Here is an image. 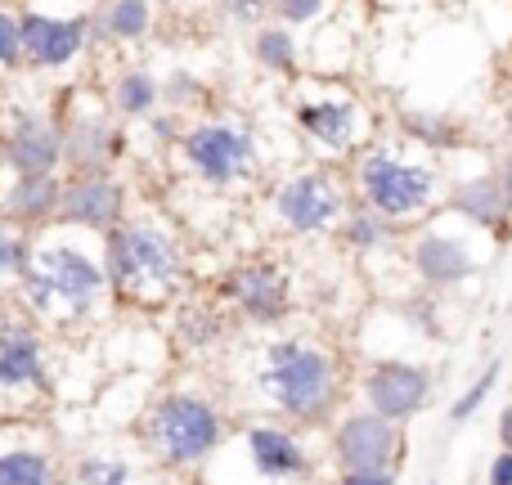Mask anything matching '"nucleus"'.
I'll use <instances>...</instances> for the list:
<instances>
[{
  "label": "nucleus",
  "mask_w": 512,
  "mask_h": 485,
  "mask_svg": "<svg viewBox=\"0 0 512 485\" xmlns=\"http://www.w3.org/2000/svg\"><path fill=\"white\" fill-rule=\"evenodd\" d=\"M14 292L27 315L50 319V324H81L99 315V306L113 292L104 265V234L68 230V225L36 230L32 265L14 283Z\"/></svg>",
  "instance_id": "1"
},
{
  "label": "nucleus",
  "mask_w": 512,
  "mask_h": 485,
  "mask_svg": "<svg viewBox=\"0 0 512 485\" xmlns=\"http://www.w3.org/2000/svg\"><path fill=\"white\" fill-rule=\"evenodd\" d=\"M252 387L274 418H283L288 427H306L337 405L342 364L333 346L315 337H270L252 360Z\"/></svg>",
  "instance_id": "2"
},
{
  "label": "nucleus",
  "mask_w": 512,
  "mask_h": 485,
  "mask_svg": "<svg viewBox=\"0 0 512 485\" xmlns=\"http://www.w3.org/2000/svg\"><path fill=\"white\" fill-rule=\"evenodd\" d=\"M104 265L113 297L126 306H167L189 283L185 247L153 216H131L104 234Z\"/></svg>",
  "instance_id": "3"
},
{
  "label": "nucleus",
  "mask_w": 512,
  "mask_h": 485,
  "mask_svg": "<svg viewBox=\"0 0 512 485\" xmlns=\"http://www.w3.org/2000/svg\"><path fill=\"white\" fill-rule=\"evenodd\" d=\"M225 436H230L225 414L207 396H194V391H167L140 418L144 450L153 454V463H162L171 472L212 463L225 450Z\"/></svg>",
  "instance_id": "4"
},
{
  "label": "nucleus",
  "mask_w": 512,
  "mask_h": 485,
  "mask_svg": "<svg viewBox=\"0 0 512 485\" xmlns=\"http://www.w3.org/2000/svg\"><path fill=\"white\" fill-rule=\"evenodd\" d=\"M355 189H360L364 207H373L391 225H400V221H418L423 212L436 207V198H441V171L423 153L369 149L360 158V167H355Z\"/></svg>",
  "instance_id": "5"
},
{
  "label": "nucleus",
  "mask_w": 512,
  "mask_h": 485,
  "mask_svg": "<svg viewBox=\"0 0 512 485\" xmlns=\"http://www.w3.org/2000/svg\"><path fill=\"white\" fill-rule=\"evenodd\" d=\"M180 158L185 167L203 180L207 189H239L256 180L261 171V144H256V131L243 117L216 113L194 122L185 135H180Z\"/></svg>",
  "instance_id": "6"
},
{
  "label": "nucleus",
  "mask_w": 512,
  "mask_h": 485,
  "mask_svg": "<svg viewBox=\"0 0 512 485\" xmlns=\"http://www.w3.org/2000/svg\"><path fill=\"white\" fill-rule=\"evenodd\" d=\"M495 243H499L495 234L450 216V221H436L418 234L414 247H409V265H414V274L427 288H459V283L477 279L486 270Z\"/></svg>",
  "instance_id": "7"
},
{
  "label": "nucleus",
  "mask_w": 512,
  "mask_h": 485,
  "mask_svg": "<svg viewBox=\"0 0 512 485\" xmlns=\"http://www.w3.org/2000/svg\"><path fill=\"white\" fill-rule=\"evenodd\" d=\"M346 189L337 185L333 171H297V176L279 180L274 189V221L288 234H324L346 221Z\"/></svg>",
  "instance_id": "8"
},
{
  "label": "nucleus",
  "mask_w": 512,
  "mask_h": 485,
  "mask_svg": "<svg viewBox=\"0 0 512 485\" xmlns=\"http://www.w3.org/2000/svg\"><path fill=\"white\" fill-rule=\"evenodd\" d=\"M400 454H405L400 423L373 414V409L346 414L333 432V459L342 472H396Z\"/></svg>",
  "instance_id": "9"
},
{
  "label": "nucleus",
  "mask_w": 512,
  "mask_h": 485,
  "mask_svg": "<svg viewBox=\"0 0 512 485\" xmlns=\"http://www.w3.org/2000/svg\"><path fill=\"white\" fill-rule=\"evenodd\" d=\"M234 454L248 463L256 485H297L310 477V450L292 427L283 423H252L234 441Z\"/></svg>",
  "instance_id": "10"
},
{
  "label": "nucleus",
  "mask_w": 512,
  "mask_h": 485,
  "mask_svg": "<svg viewBox=\"0 0 512 485\" xmlns=\"http://www.w3.org/2000/svg\"><path fill=\"white\" fill-rule=\"evenodd\" d=\"M68 162L63 149V126L50 113L14 108L5 126V167L9 176H54Z\"/></svg>",
  "instance_id": "11"
},
{
  "label": "nucleus",
  "mask_w": 512,
  "mask_h": 485,
  "mask_svg": "<svg viewBox=\"0 0 512 485\" xmlns=\"http://www.w3.org/2000/svg\"><path fill=\"white\" fill-rule=\"evenodd\" d=\"M45 387H50V364H45V342L36 333V319L9 310L5 328H0V391H5V400H18L41 396Z\"/></svg>",
  "instance_id": "12"
},
{
  "label": "nucleus",
  "mask_w": 512,
  "mask_h": 485,
  "mask_svg": "<svg viewBox=\"0 0 512 485\" xmlns=\"http://www.w3.org/2000/svg\"><path fill=\"white\" fill-rule=\"evenodd\" d=\"M225 297H230L234 310H239L243 319H252V324H279L292 310V283L279 261L252 256V261H239L225 274Z\"/></svg>",
  "instance_id": "13"
},
{
  "label": "nucleus",
  "mask_w": 512,
  "mask_h": 485,
  "mask_svg": "<svg viewBox=\"0 0 512 485\" xmlns=\"http://www.w3.org/2000/svg\"><path fill=\"white\" fill-rule=\"evenodd\" d=\"M427 400H432V373H427L423 364L382 360L364 373V405L400 427L423 414Z\"/></svg>",
  "instance_id": "14"
},
{
  "label": "nucleus",
  "mask_w": 512,
  "mask_h": 485,
  "mask_svg": "<svg viewBox=\"0 0 512 485\" xmlns=\"http://www.w3.org/2000/svg\"><path fill=\"white\" fill-rule=\"evenodd\" d=\"M63 149H68L72 176H113V162L122 158L126 135L104 108H72L63 122Z\"/></svg>",
  "instance_id": "15"
},
{
  "label": "nucleus",
  "mask_w": 512,
  "mask_h": 485,
  "mask_svg": "<svg viewBox=\"0 0 512 485\" xmlns=\"http://www.w3.org/2000/svg\"><path fill=\"white\" fill-rule=\"evenodd\" d=\"M126 216V185L117 176H72L63 185V212L59 225L86 234H113Z\"/></svg>",
  "instance_id": "16"
},
{
  "label": "nucleus",
  "mask_w": 512,
  "mask_h": 485,
  "mask_svg": "<svg viewBox=\"0 0 512 485\" xmlns=\"http://www.w3.org/2000/svg\"><path fill=\"white\" fill-rule=\"evenodd\" d=\"M86 41H90L86 14H41V9H27L23 14L27 63L41 72H59V68H68V63H77Z\"/></svg>",
  "instance_id": "17"
},
{
  "label": "nucleus",
  "mask_w": 512,
  "mask_h": 485,
  "mask_svg": "<svg viewBox=\"0 0 512 485\" xmlns=\"http://www.w3.org/2000/svg\"><path fill=\"white\" fill-rule=\"evenodd\" d=\"M297 126L315 149L342 158V153H351L355 144L364 140L369 113H364L351 95H319V99H306V104L297 108Z\"/></svg>",
  "instance_id": "18"
},
{
  "label": "nucleus",
  "mask_w": 512,
  "mask_h": 485,
  "mask_svg": "<svg viewBox=\"0 0 512 485\" xmlns=\"http://www.w3.org/2000/svg\"><path fill=\"white\" fill-rule=\"evenodd\" d=\"M445 212L459 216V221L477 225V230L495 234L499 243H508L512 234V212H508V198L499 176H468L445 194Z\"/></svg>",
  "instance_id": "19"
},
{
  "label": "nucleus",
  "mask_w": 512,
  "mask_h": 485,
  "mask_svg": "<svg viewBox=\"0 0 512 485\" xmlns=\"http://www.w3.org/2000/svg\"><path fill=\"white\" fill-rule=\"evenodd\" d=\"M63 185L59 176H14L5 189V221L23 225V230H45V225H59L63 212Z\"/></svg>",
  "instance_id": "20"
},
{
  "label": "nucleus",
  "mask_w": 512,
  "mask_h": 485,
  "mask_svg": "<svg viewBox=\"0 0 512 485\" xmlns=\"http://www.w3.org/2000/svg\"><path fill=\"white\" fill-rule=\"evenodd\" d=\"M153 27V0H104L95 32L104 41H140Z\"/></svg>",
  "instance_id": "21"
},
{
  "label": "nucleus",
  "mask_w": 512,
  "mask_h": 485,
  "mask_svg": "<svg viewBox=\"0 0 512 485\" xmlns=\"http://www.w3.org/2000/svg\"><path fill=\"white\" fill-rule=\"evenodd\" d=\"M108 99H113L117 117H149L153 108L162 104V81L144 68H131L108 86Z\"/></svg>",
  "instance_id": "22"
},
{
  "label": "nucleus",
  "mask_w": 512,
  "mask_h": 485,
  "mask_svg": "<svg viewBox=\"0 0 512 485\" xmlns=\"http://www.w3.org/2000/svg\"><path fill=\"white\" fill-rule=\"evenodd\" d=\"M0 485H59V472L41 445H9L0 454Z\"/></svg>",
  "instance_id": "23"
},
{
  "label": "nucleus",
  "mask_w": 512,
  "mask_h": 485,
  "mask_svg": "<svg viewBox=\"0 0 512 485\" xmlns=\"http://www.w3.org/2000/svg\"><path fill=\"white\" fill-rule=\"evenodd\" d=\"M252 59L261 63V68H270V72H292L297 68V36H292V27H283V23L256 27Z\"/></svg>",
  "instance_id": "24"
},
{
  "label": "nucleus",
  "mask_w": 512,
  "mask_h": 485,
  "mask_svg": "<svg viewBox=\"0 0 512 485\" xmlns=\"http://www.w3.org/2000/svg\"><path fill=\"white\" fill-rule=\"evenodd\" d=\"M391 234H396V225H391L387 216H378L373 207H364V203H360V212H351V216L342 221L346 247H351V252H360V256H369V252H378V247H387Z\"/></svg>",
  "instance_id": "25"
},
{
  "label": "nucleus",
  "mask_w": 512,
  "mask_h": 485,
  "mask_svg": "<svg viewBox=\"0 0 512 485\" xmlns=\"http://www.w3.org/2000/svg\"><path fill=\"white\" fill-rule=\"evenodd\" d=\"M68 485H140V472L122 454H86V459H77Z\"/></svg>",
  "instance_id": "26"
},
{
  "label": "nucleus",
  "mask_w": 512,
  "mask_h": 485,
  "mask_svg": "<svg viewBox=\"0 0 512 485\" xmlns=\"http://www.w3.org/2000/svg\"><path fill=\"white\" fill-rule=\"evenodd\" d=\"M32 252H36V234L5 221V230H0V274H5V283L23 279L27 265H32Z\"/></svg>",
  "instance_id": "27"
},
{
  "label": "nucleus",
  "mask_w": 512,
  "mask_h": 485,
  "mask_svg": "<svg viewBox=\"0 0 512 485\" xmlns=\"http://www.w3.org/2000/svg\"><path fill=\"white\" fill-rule=\"evenodd\" d=\"M499 373H504V360H490L486 369H481V378L472 382V387H463V391H459V400H454V405H450V423H454V427H459V423H468V418L477 414L481 405H486V396H490V391H495Z\"/></svg>",
  "instance_id": "28"
},
{
  "label": "nucleus",
  "mask_w": 512,
  "mask_h": 485,
  "mask_svg": "<svg viewBox=\"0 0 512 485\" xmlns=\"http://www.w3.org/2000/svg\"><path fill=\"white\" fill-rule=\"evenodd\" d=\"M405 131L432 153H450L454 144H459V126H454L450 117H409Z\"/></svg>",
  "instance_id": "29"
},
{
  "label": "nucleus",
  "mask_w": 512,
  "mask_h": 485,
  "mask_svg": "<svg viewBox=\"0 0 512 485\" xmlns=\"http://www.w3.org/2000/svg\"><path fill=\"white\" fill-rule=\"evenodd\" d=\"M0 63L9 72L27 63V45H23V14L18 9H5L0 14Z\"/></svg>",
  "instance_id": "30"
},
{
  "label": "nucleus",
  "mask_w": 512,
  "mask_h": 485,
  "mask_svg": "<svg viewBox=\"0 0 512 485\" xmlns=\"http://www.w3.org/2000/svg\"><path fill=\"white\" fill-rule=\"evenodd\" d=\"M324 9H328V0H274L270 14L279 18L283 27H301V23H315Z\"/></svg>",
  "instance_id": "31"
},
{
  "label": "nucleus",
  "mask_w": 512,
  "mask_h": 485,
  "mask_svg": "<svg viewBox=\"0 0 512 485\" xmlns=\"http://www.w3.org/2000/svg\"><path fill=\"white\" fill-rule=\"evenodd\" d=\"M198 95H203V90H198V81L189 77V72H176V77L162 86V99H171V104H180V108H185L189 99H198Z\"/></svg>",
  "instance_id": "32"
},
{
  "label": "nucleus",
  "mask_w": 512,
  "mask_h": 485,
  "mask_svg": "<svg viewBox=\"0 0 512 485\" xmlns=\"http://www.w3.org/2000/svg\"><path fill=\"white\" fill-rule=\"evenodd\" d=\"M265 9H274V0H230V14L239 18V23H252V18H261Z\"/></svg>",
  "instance_id": "33"
},
{
  "label": "nucleus",
  "mask_w": 512,
  "mask_h": 485,
  "mask_svg": "<svg viewBox=\"0 0 512 485\" xmlns=\"http://www.w3.org/2000/svg\"><path fill=\"white\" fill-rule=\"evenodd\" d=\"M337 485H396V472H342Z\"/></svg>",
  "instance_id": "34"
},
{
  "label": "nucleus",
  "mask_w": 512,
  "mask_h": 485,
  "mask_svg": "<svg viewBox=\"0 0 512 485\" xmlns=\"http://www.w3.org/2000/svg\"><path fill=\"white\" fill-rule=\"evenodd\" d=\"M490 485H512V450H499L490 459Z\"/></svg>",
  "instance_id": "35"
},
{
  "label": "nucleus",
  "mask_w": 512,
  "mask_h": 485,
  "mask_svg": "<svg viewBox=\"0 0 512 485\" xmlns=\"http://www.w3.org/2000/svg\"><path fill=\"white\" fill-rule=\"evenodd\" d=\"M495 176H499V185H504V198H508V212H512V153H508V158H504V162H499V171H495Z\"/></svg>",
  "instance_id": "36"
},
{
  "label": "nucleus",
  "mask_w": 512,
  "mask_h": 485,
  "mask_svg": "<svg viewBox=\"0 0 512 485\" xmlns=\"http://www.w3.org/2000/svg\"><path fill=\"white\" fill-rule=\"evenodd\" d=\"M499 445H504V450H512V405L504 409V414H499Z\"/></svg>",
  "instance_id": "37"
},
{
  "label": "nucleus",
  "mask_w": 512,
  "mask_h": 485,
  "mask_svg": "<svg viewBox=\"0 0 512 485\" xmlns=\"http://www.w3.org/2000/svg\"><path fill=\"white\" fill-rule=\"evenodd\" d=\"M185 485H212V481H207V477H203V481H185Z\"/></svg>",
  "instance_id": "38"
},
{
  "label": "nucleus",
  "mask_w": 512,
  "mask_h": 485,
  "mask_svg": "<svg viewBox=\"0 0 512 485\" xmlns=\"http://www.w3.org/2000/svg\"><path fill=\"white\" fill-rule=\"evenodd\" d=\"M427 485H441V481H427Z\"/></svg>",
  "instance_id": "39"
}]
</instances>
